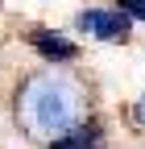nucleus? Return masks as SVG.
<instances>
[{
    "instance_id": "4",
    "label": "nucleus",
    "mask_w": 145,
    "mask_h": 149,
    "mask_svg": "<svg viewBox=\"0 0 145 149\" xmlns=\"http://www.w3.org/2000/svg\"><path fill=\"white\" fill-rule=\"evenodd\" d=\"M42 149H108V128H104L100 116H91V120H83L79 128H70L66 137L50 141V145H42Z\"/></svg>"
},
{
    "instance_id": "5",
    "label": "nucleus",
    "mask_w": 145,
    "mask_h": 149,
    "mask_svg": "<svg viewBox=\"0 0 145 149\" xmlns=\"http://www.w3.org/2000/svg\"><path fill=\"white\" fill-rule=\"evenodd\" d=\"M112 4L129 17L133 25H145V0H112Z\"/></svg>"
},
{
    "instance_id": "2",
    "label": "nucleus",
    "mask_w": 145,
    "mask_h": 149,
    "mask_svg": "<svg viewBox=\"0 0 145 149\" xmlns=\"http://www.w3.org/2000/svg\"><path fill=\"white\" fill-rule=\"evenodd\" d=\"M70 29L87 42H100V46H129L133 42V21L116 4H83L70 21Z\"/></svg>"
},
{
    "instance_id": "1",
    "label": "nucleus",
    "mask_w": 145,
    "mask_h": 149,
    "mask_svg": "<svg viewBox=\"0 0 145 149\" xmlns=\"http://www.w3.org/2000/svg\"><path fill=\"white\" fill-rule=\"evenodd\" d=\"M91 120V91L70 66H38L13 83V124L33 145H50Z\"/></svg>"
},
{
    "instance_id": "6",
    "label": "nucleus",
    "mask_w": 145,
    "mask_h": 149,
    "mask_svg": "<svg viewBox=\"0 0 145 149\" xmlns=\"http://www.w3.org/2000/svg\"><path fill=\"white\" fill-rule=\"evenodd\" d=\"M129 120H133V133H145V91L129 104Z\"/></svg>"
},
{
    "instance_id": "3",
    "label": "nucleus",
    "mask_w": 145,
    "mask_h": 149,
    "mask_svg": "<svg viewBox=\"0 0 145 149\" xmlns=\"http://www.w3.org/2000/svg\"><path fill=\"white\" fill-rule=\"evenodd\" d=\"M25 42H29L33 54H38L42 66H75L83 58V46L75 42V37L62 33V29H50V25H33L25 33Z\"/></svg>"
}]
</instances>
